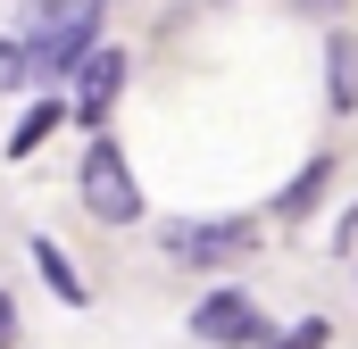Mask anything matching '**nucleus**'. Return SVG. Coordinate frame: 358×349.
<instances>
[{"label": "nucleus", "instance_id": "1", "mask_svg": "<svg viewBox=\"0 0 358 349\" xmlns=\"http://www.w3.org/2000/svg\"><path fill=\"white\" fill-rule=\"evenodd\" d=\"M25 42V59H34V75H76L92 50H100V0H42L34 8V25L17 34Z\"/></svg>", "mask_w": 358, "mask_h": 349}, {"label": "nucleus", "instance_id": "2", "mask_svg": "<svg viewBox=\"0 0 358 349\" xmlns=\"http://www.w3.org/2000/svg\"><path fill=\"white\" fill-rule=\"evenodd\" d=\"M159 250L176 266H234L259 250V216H183L159 233Z\"/></svg>", "mask_w": 358, "mask_h": 349}, {"label": "nucleus", "instance_id": "3", "mask_svg": "<svg viewBox=\"0 0 358 349\" xmlns=\"http://www.w3.org/2000/svg\"><path fill=\"white\" fill-rule=\"evenodd\" d=\"M76 191H84V208L100 216V225H134V216H142V183H134L125 150H117L108 133H92L84 167H76Z\"/></svg>", "mask_w": 358, "mask_h": 349}, {"label": "nucleus", "instance_id": "4", "mask_svg": "<svg viewBox=\"0 0 358 349\" xmlns=\"http://www.w3.org/2000/svg\"><path fill=\"white\" fill-rule=\"evenodd\" d=\"M192 341H208V349H259L267 341V316H259L250 291H208V299L192 308Z\"/></svg>", "mask_w": 358, "mask_h": 349}, {"label": "nucleus", "instance_id": "5", "mask_svg": "<svg viewBox=\"0 0 358 349\" xmlns=\"http://www.w3.org/2000/svg\"><path fill=\"white\" fill-rule=\"evenodd\" d=\"M117 91H125V50H92L84 67H76V100H67V117L100 125V117L117 108Z\"/></svg>", "mask_w": 358, "mask_h": 349}, {"label": "nucleus", "instance_id": "6", "mask_svg": "<svg viewBox=\"0 0 358 349\" xmlns=\"http://www.w3.org/2000/svg\"><path fill=\"white\" fill-rule=\"evenodd\" d=\"M325 100L334 117H358V34H325Z\"/></svg>", "mask_w": 358, "mask_h": 349}, {"label": "nucleus", "instance_id": "7", "mask_svg": "<svg viewBox=\"0 0 358 349\" xmlns=\"http://www.w3.org/2000/svg\"><path fill=\"white\" fill-rule=\"evenodd\" d=\"M67 117V100H34L25 117H17V133H8V158H25V150H42L50 142V125Z\"/></svg>", "mask_w": 358, "mask_h": 349}, {"label": "nucleus", "instance_id": "8", "mask_svg": "<svg viewBox=\"0 0 358 349\" xmlns=\"http://www.w3.org/2000/svg\"><path fill=\"white\" fill-rule=\"evenodd\" d=\"M325 174H334V158H308V167L292 174V191L275 200V216H308V208H317V191H325Z\"/></svg>", "mask_w": 358, "mask_h": 349}, {"label": "nucleus", "instance_id": "9", "mask_svg": "<svg viewBox=\"0 0 358 349\" xmlns=\"http://www.w3.org/2000/svg\"><path fill=\"white\" fill-rule=\"evenodd\" d=\"M34 266H42V274H50V291H59V299H67V308H84L92 291H84V274H76V266L59 258V242H34Z\"/></svg>", "mask_w": 358, "mask_h": 349}, {"label": "nucleus", "instance_id": "10", "mask_svg": "<svg viewBox=\"0 0 358 349\" xmlns=\"http://www.w3.org/2000/svg\"><path fill=\"white\" fill-rule=\"evenodd\" d=\"M0 84H34V59H25V42H0Z\"/></svg>", "mask_w": 358, "mask_h": 349}, {"label": "nucleus", "instance_id": "11", "mask_svg": "<svg viewBox=\"0 0 358 349\" xmlns=\"http://www.w3.org/2000/svg\"><path fill=\"white\" fill-rule=\"evenodd\" d=\"M275 349H325V325H292V333H283Z\"/></svg>", "mask_w": 358, "mask_h": 349}, {"label": "nucleus", "instance_id": "12", "mask_svg": "<svg viewBox=\"0 0 358 349\" xmlns=\"http://www.w3.org/2000/svg\"><path fill=\"white\" fill-rule=\"evenodd\" d=\"M334 258H358V208L342 216V225H334Z\"/></svg>", "mask_w": 358, "mask_h": 349}, {"label": "nucleus", "instance_id": "13", "mask_svg": "<svg viewBox=\"0 0 358 349\" xmlns=\"http://www.w3.org/2000/svg\"><path fill=\"white\" fill-rule=\"evenodd\" d=\"M0 349H17V299L0 291Z\"/></svg>", "mask_w": 358, "mask_h": 349}, {"label": "nucleus", "instance_id": "14", "mask_svg": "<svg viewBox=\"0 0 358 349\" xmlns=\"http://www.w3.org/2000/svg\"><path fill=\"white\" fill-rule=\"evenodd\" d=\"M292 8H317V17H325V8H342V0H292Z\"/></svg>", "mask_w": 358, "mask_h": 349}, {"label": "nucleus", "instance_id": "15", "mask_svg": "<svg viewBox=\"0 0 358 349\" xmlns=\"http://www.w3.org/2000/svg\"><path fill=\"white\" fill-rule=\"evenodd\" d=\"M208 8H225V0H208Z\"/></svg>", "mask_w": 358, "mask_h": 349}]
</instances>
